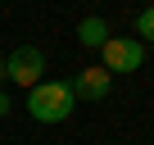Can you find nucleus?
<instances>
[{
  "label": "nucleus",
  "instance_id": "nucleus-1",
  "mask_svg": "<svg viewBox=\"0 0 154 145\" xmlns=\"http://www.w3.org/2000/svg\"><path fill=\"white\" fill-rule=\"evenodd\" d=\"M23 109L32 113V122H45V127H50V122H68V118H72L77 95H72L68 77H41V82L27 91Z\"/></svg>",
  "mask_w": 154,
  "mask_h": 145
},
{
  "label": "nucleus",
  "instance_id": "nucleus-2",
  "mask_svg": "<svg viewBox=\"0 0 154 145\" xmlns=\"http://www.w3.org/2000/svg\"><path fill=\"white\" fill-rule=\"evenodd\" d=\"M145 63V45L136 36H109L100 45V68L109 72V77H118V72H136Z\"/></svg>",
  "mask_w": 154,
  "mask_h": 145
},
{
  "label": "nucleus",
  "instance_id": "nucleus-3",
  "mask_svg": "<svg viewBox=\"0 0 154 145\" xmlns=\"http://www.w3.org/2000/svg\"><path fill=\"white\" fill-rule=\"evenodd\" d=\"M41 77H45V54H41L36 45H18V50H9V54H5V82H14V86L32 91Z\"/></svg>",
  "mask_w": 154,
  "mask_h": 145
},
{
  "label": "nucleus",
  "instance_id": "nucleus-4",
  "mask_svg": "<svg viewBox=\"0 0 154 145\" xmlns=\"http://www.w3.org/2000/svg\"><path fill=\"white\" fill-rule=\"evenodd\" d=\"M68 86H72V95H77V104H82V100H104L109 91H113V77H109V72L100 68V63H91V68H82V72H77V77H68Z\"/></svg>",
  "mask_w": 154,
  "mask_h": 145
},
{
  "label": "nucleus",
  "instance_id": "nucleus-5",
  "mask_svg": "<svg viewBox=\"0 0 154 145\" xmlns=\"http://www.w3.org/2000/svg\"><path fill=\"white\" fill-rule=\"evenodd\" d=\"M109 41V23L100 14H86L82 23H77V45H86V50H100Z\"/></svg>",
  "mask_w": 154,
  "mask_h": 145
},
{
  "label": "nucleus",
  "instance_id": "nucleus-6",
  "mask_svg": "<svg viewBox=\"0 0 154 145\" xmlns=\"http://www.w3.org/2000/svg\"><path fill=\"white\" fill-rule=\"evenodd\" d=\"M136 41L140 45H154V5H145L136 14Z\"/></svg>",
  "mask_w": 154,
  "mask_h": 145
},
{
  "label": "nucleus",
  "instance_id": "nucleus-7",
  "mask_svg": "<svg viewBox=\"0 0 154 145\" xmlns=\"http://www.w3.org/2000/svg\"><path fill=\"white\" fill-rule=\"evenodd\" d=\"M9 109H14V100H9V91H0V118H9Z\"/></svg>",
  "mask_w": 154,
  "mask_h": 145
},
{
  "label": "nucleus",
  "instance_id": "nucleus-8",
  "mask_svg": "<svg viewBox=\"0 0 154 145\" xmlns=\"http://www.w3.org/2000/svg\"><path fill=\"white\" fill-rule=\"evenodd\" d=\"M0 82H5V59H0Z\"/></svg>",
  "mask_w": 154,
  "mask_h": 145
}]
</instances>
